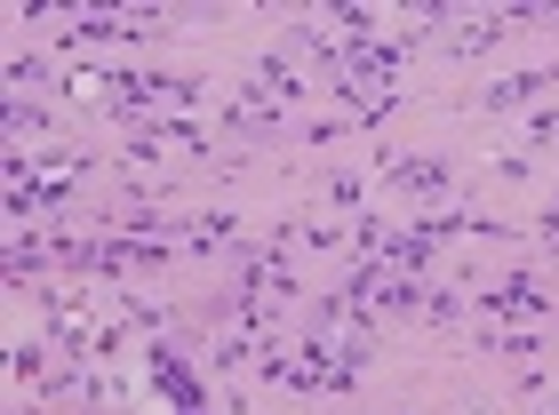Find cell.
<instances>
[{"label": "cell", "instance_id": "obj_1", "mask_svg": "<svg viewBox=\"0 0 559 415\" xmlns=\"http://www.w3.org/2000/svg\"><path fill=\"white\" fill-rule=\"evenodd\" d=\"M152 376H160V392L185 407V415H209V407H200V392H192V368H185L176 352H152Z\"/></svg>", "mask_w": 559, "mask_h": 415}, {"label": "cell", "instance_id": "obj_2", "mask_svg": "<svg viewBox=\"0 0 559 415\" xmlns=\"http://www.w3.org/2000/svg\"><path fill=\"white\" fill-rule=\"evenodd\" d=\"M496 311H544V296H536V280H512L503 296H488Z\"/></svg>", "mask_w": 559, "mask_h": 415}]
</instances>
